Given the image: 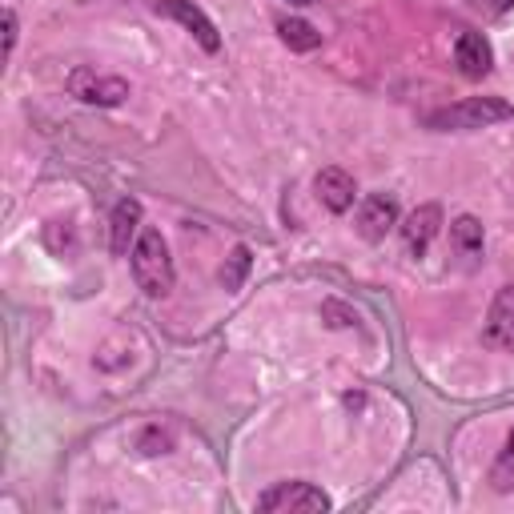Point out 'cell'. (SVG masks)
Segmentation results:
<instances>
[{"label":"cell","instance_id":"obj_15","mask_svg":"<svg viewBox=\"0 0 514 514\" xmlns=\"http://www.w3.org/2000/svg\"><path fill=\"white\" fill-rule=\"evenodd\" d=\"M245 274H249V249H245V245H237V249L229 253V270H221L225 290H237V286L245 282Z\"/></svg>","mask_w":514,"mask_h":514},{"label":"cell","instance_id":"obj_16","mask_svg":"<svg viewBox=\"0 0 514 514\" xmlns=\"http://www.w3.org/2000/svg\"><path fill=\"white\" fill-rule=\"evenodd\" d=\"M13 49H17V13L5 9V57H13Z\"/></svg>","mask_w":514,"mask_h":514},{"label":"cell","instance_id":"obj_12","mask_svg":"<svg viewBox=\"0 0 514 514\" xmlns=\"http://www.w3.org/2000/svg\"><path fill=\"white\" fill-rule=\"evenodd\" d=\"M450 245H454V253L462 257V262H478L482 257V225H478V217H470V213L454 217L450 221Z\"/></svg>","mask_w":514,"mask_h":514},{"label":"cell","instance_id":"obj_11","mask_svg":"<svg viewBox=\"0 0 514 514\" xmlns=\"http://www.w3.org/2000/svg\"><path fill=\"white\" fill-rule=\"evenodd\" d=\"M137 225H141V205H137L133 197L117 201V209H113V225H109V245H113V253H117V257H125V253H129V241H133Z\"/></svg>","mask_w":514,"mask_h":514},{"label":"cell","instance_id":"obj_5","mask_svg":"<svg viewBox=\"0 0 514 514\" xmlns=\"http://www.w3.org/2000/svg\"><path fill=\"white\" fill-rule=\"evenodd\" d=\"M157 13H161V17H173L177 25H185V29L193 33V41H197L205 53H217V49H221L217 25L193 5V0H157Z\"/></svg>","mask_w":514,"mask_h":514},{"label":"cell","instance_id":"obj_7","mask_svg":"<svg viewBox=\"0 0 514 514\" xmlns=\"http://www.w3.org/2000/svg\"><path fill=\"white\" fill-rule=\"evenodd\" d=\"M314 193H318V201H322L330 213H346V209H354V201H358L354 177H350L346 169H338V165H326V169L314 177Z\"/></svg>","mask_w":514,"mask_h":514},{"label":"cell","instance_id":"obj_8","mask_svg":"<svg viewBox=\"0 0 514 514\" xmlns=\"http://www.w3.org/2000/svg\"><path fill=\"white\" fill-rule=\"evenodd\" d=\"M486 342L494 350L514 354V286H502L486 314Z\"/></svg>","mask_w":514,"mask_h":514},{"label":"cell","instance_id":"obj_13","mask_svg":"<svg viewBox=\"0 0 514 514\" xmlns=\"http://www.w3.org/2000/svg\"><path fill=\"white\" fill-rule=\"evenodd\" d=\"M278 37H282L294 53H314V49L322 45V33H318L310 21H298V17L282 21V25H278Z\"/></svg>","mask_w":514,"mask_h":514},{"label":"cell","instance_id":"obj_6","mask_svg":"<svg viewBox=\"0 0 514 514\" xmlns=\"http://www.w3.org/2000/svg\"><path fill=\"white\" fill-rule=\"evenodd\" d=\"M398 225V201L386 193H366L358 205V233L366 241H382Z\"/></svg>","mask_w":514,"mask_h":514},{"label":"cell","instance_id":"obj_14","mask_svg":"<svg viewBox=\"0 0 514 514\" xmlns=\"http://www.w3.org/2000/svg\"><path fill=\"white\" fill-rule=\"evenodd\" d=\"M490 486L498 494H510L514 490V430H510V438H506V446H502V454H498V462L490 470Z\"/></svg>","mask_w":514,"mask_h":514},{"label":"cell","instance_id":"obj_17","mask_svg":"<svg viewBox=\"0 0 514 514\" xmlns=\"http://www.w3.org/2000/svg\"><path fill=\"white\" fill-rule=\"evenodd\" d=\"M290 5H314V0H290Z\"/></svg>","mask_w":514,"mask_h":514},{"label":"cell","instance_id":"obj_4","mask_svg":"<svg viewBox=\"0 0 514 514\" xmlns=\"http://www.w3.org/2000/svg\"><path fill=\"white\" fill-rule=\"evenodd\" d=\"M69 93L77 97V101H85V105H121V101H129V81H121V77H105V73H97V69H73L69 73Z\"/></svg>","mask_w":514,"mask_h":514},{"label":"cell","instance_id":"obj_3","mask_svg":"<svg viewBox=\"0 0 514 514\" xmlns=\"http://www.w3.org/2000/svg\"><path fill=\"white\" fill-rule=\"evenodd\" d=\"M257 510L266 514H314V510H330V494L310 486V482H282L274 490H266L257 498Z\"/></svg>","mask_w":514,"mask_h":514},{"label":"cell","instance_id":"obj_2","mask_svg":"<svg viewBox=\"0 0 514 514\" xmlns=\"http://www.w3.org/2000/svg\"><path fill=\"white\" fill-rule=\"evenodd\" d=\"M514 117V105L502 101V97H470V101H458L450 109H434L426 117L430 129H486V125H498V121H510Z\"/></svg>","mask_w":514,"mask_h":514},{"label":"cell","instance_id":"obj_9","mask_svg":"<svg viewBox=\"0 0 514 514\" xmlns=\"http://www.w3.org/2000/svg\"><path fill=\"white\" fill-rule=\"evenodd\" d=\"M438 229H442V209L430 201V205H418L406 221H402V237H406V245H410V253H426L430 249V241L438 237Z\"/></svg>","mask_w":514,"mask_h":514},{"label":"cell","instance_id":"obj_1","mask_svg":"<svg viewBox=\"0 0 514 514\" xmlns=\"http://www.w3.org/2000/svg\"><path fill=\"white\" fill-rule=\"evenodd\" d=\"M129 262H133V278L149 298H165L173 290V257L169 245L161 237V229H141V237L129 249Z\"/></svg>","mask_w":514,"mask_h":514},{"label":"cell","instance_id":"obj_10","mask_svg":"<svg viewBox=\"0 0 514 514\" xmlns=\"http://www.w3.org/2000/svg\"><path fill=\"white\" fill-rule=\"evenodd\" d=\"M454 61H458L462 77L482 81V77L490 73V65H494V53H490L486 37H478V33H462V37H458V45H454Z\"/></svg>","mask_w":514,"mask_h":514}]
</instances>
